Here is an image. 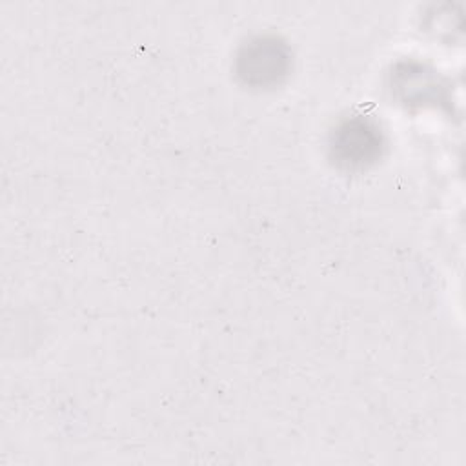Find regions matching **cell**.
Wrapping results in <instances>:
<instances>
[{"instance_id": "obj_1", "label": "cell", "mask_w": 466, "mask_h": 466, "mask_svg": "<svg viewBox=\"0 0 466 466\" xmlns=\"http://www.w3.org/2000/svg\"><path fill=\"white\" fill-rule=\"evenodd\" d=\"M384 144L380 126L366 115H357L344 118L331 131L328 155L335 167L348 173H357L380 160Z\"/></svg>"}, {"instance_id": "obj_2", "label": "cell", "mask_w": 466, "mask_h": 466, "mask_svg": "<svg viewBox=\"0 0 466 466\" xmlns=\"http://www.w3.org/2000/svg\"><path fill=\"white\" fill-rule=\"evenodd\" d=\"M293 55L289 46L275 35H260L244 42L235 58L238 80L253 89L280 86L291 73Z\"/></svg>"}, {"instance_id": "obj_3", "label": "cell", "mask_w": 466, "mask_h": 466, "mask_svg": "<svg viewBox=\"0 0 466 466\" xmlns=\"http://www.w3.org/2000/svg\"><path fill=\"white\" fill-rule=\"evenodd\" d=\"M437 84L431 73L413 62L400 64L393 73V91L404 104H422L437 95Z\"/></svg>"}]
</instances>
